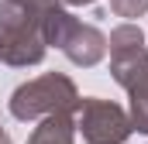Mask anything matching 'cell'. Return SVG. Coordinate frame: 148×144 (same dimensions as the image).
<instances>
[{
  "mask_svg": "<svg viewBox=\"0 0 148 144\" xmlns=\"http://www.w3.org/2000/svg\"><path fill=\"white\" fill-rule=\"evenodd\" d=\"M73 103H76L73 82L62 79V75H45V79H38L31 86L17 89L10 110L21 120H28V117H38L41 110H66V107H73Z\"/></svg>",
  "mask_w": 148,
  "mask_h": 144,
  "instance_id": "obj_1",
  "label": "cell"
},
{
  "mask_svg": "<svg viewBox=\"0 0 148 144\" xmlns=\"http://www.w3.org/2000/svg\"><path fill=\"white\" fill-rule=\"evenodd\" d=\"M45 35L52 38L55 45H62L73 62L93 65V62L103 55V38L97 35L93 28H83V24L69 21V14H59V10L48 14V17H45Z\"/></svg>",
  "mask_w": 148,
  "mask_h": 144,
  "instance_id": "obj_2",
  "label": "cell"
},
{
  "mask_svg": "<svg viewBox=\"0 0 148 144\" xmlns=\"http://www.w3.org/2000/svg\"><path fill=\"white\" fill-rule=\"evenodd\" d=\"M127 120L114 103H86L83 107V134L93 144H121L127 137Z\"/></svg>",
  "mask_w": 148,
  "mask_h": 144,
  "instance_id": "obj_3",
  "label": "cell"
},
{
  "mask_svg": "<svg viewBox=\"0 0 148 144\" xmlns=\"http://www.w3.org/2000/svg\"><path fill=\"white\" fill-rule=\"evenodd\" d=\"M114 7H117V14H124V17H134V14H141L148 7V0H114Z\"/></svg>",
  "mask_w": 148,
  "mask_h": 144,
  "instance_id": "obj_4",
  "label": "cell"
},
{
  "mask_svg": "<svg viewBox=\"0 0 148 144\" xmlns=\"http://www.w3.org/2000/svg\"><path fill=\"white\" fill-rule=\"evenodd\" d=\"M0 144H7V137H3V134H0Z\"/></svg>",
  "mask_w": 148,
  "mask_h": 144,
  "instance_id": "obj_5",
  "label": "cell"
},
{
  "mask_svg": "<svg viewBox=\"0 0 148 144\" xmlns=\"http://www.w3.org/2000/svg\"><path fill=\"white\" fill-rule=\"evenodd\" d=\"M73 3H86V0H73Z\"/></svg>",
  "mask_w": 148,
  "mask_h": 144,
  "instance_id": "obj_6",
  "label": "cell"
}]
</instances>
